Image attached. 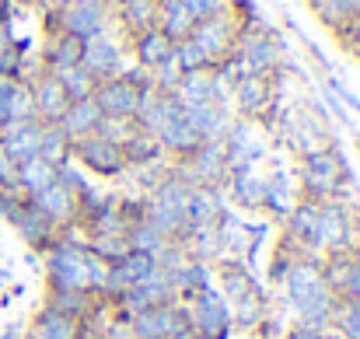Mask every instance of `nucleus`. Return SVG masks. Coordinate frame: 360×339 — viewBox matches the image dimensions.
I'll return each mask as SVG.
<instances>
[{
    "mask_svg": "<svg viewBox=\"0 0 360 339\" xmlns=\"http://www.w3.org/2000/svg\"><path fill=\"white\" fill-rule=\"evenodd\" d=\"M42 273L49 290H77V294L102 298L109 280V262H102L84 241L60 234L42 252Z\"/></svg>",
    "mask_w": 360,
    "mask_h": 339,
    "instance_id": "nucleus-1",
    "label": "nucleus"
},
{
    "mask_svg": "<svg viewBox=\"0 0 360 339\" xmlns=\"http://www.w3.org/2000/svg\"><path fill=\"white\" fill-rule=\"evenodd\" d=\"M280 287H283V301H287L294 322H304V326H315V329H329L333 326L336 294L329 290V283L322 276V259L301 255L287 269Z\"/></svg>",
    "mask_w": 360,
    "mask_h": 339,
    "instance_id": "nucleus-2",
    "label": "nucleus"
},
{
    "mask_svg": "<svg viewBox=\"0 0 360 339\" xmlns=\"http://www.w3.org/2000/svg\"><path fill=\"white\" fill-rule=\"evenodd\" d=\"M294 179H297L301 200H311V203H326V200L350 203V189L357 193V179H354L350 161H347V154L340 151L336 140L329 147H319V151L304 154Z\"/></svg>",
    "mask_w": 360,
    "mask_h": 339,
    "instance_id": "nucleus-3",
    "label": "nucleus"
},
{
    "mask_svg": "<svg viewBox=\"0 0 360 339\" xmlns=\"http://www.w3.org/2000/svg\"><path fill=\"white\" fill-rule=\"evenodd\" d=\"M189 196H193V186L182 182L172 168L147 189V203H150L147 221L158 227L165 238H172V241H179V245H182V238L189 234V217H186Z\"/></svg>",
    "mask_w": 360,
    "mask_h": 339,
    "instance_id": "nucleus-4",
    "label": "nucleus"
},
{
    "mask_svg": "<svg viewBox=\"0 0 360 339\" xmlns=\"http://www.w3.org/2000/svg\"><path fill=\"white\" fill-rule=\"evenodd\" d=\"M150 91V74L133 67L120 77H109V81H98L95 84V105L102 109L105 119H136L140 113V102L143 95Z\"/></svg>",
    "mask_w": 360,
    "mask_h": 339,
    "instance_id": "nucleus-5",
    "label": "nucleus"
},
{
    "mask_svg": "<svg viewBox=\"0 0 360 339\" xmlns=\"http://www.w3.org/2000/svg\"><path fill=\"white\" fill-rule=\"evenodd\" d=\"M238 35H241L238 14L228 7V11L217 14V18L196 21L193 32H189V42L200 49V56H203L210 67H217V63H224V60L238 49Z\"/></svg>",
    "mask_w": 360,
    "mask_h": 339,
    "instance_id": "nucleus-6",
    "label": "nucleus"
},
{
    "mask_svg": "<svg viewBox=\"0 0 360 339\" xmlns=\"http://www.w3.org/2000/svg\"><path fill=\"white\" fill-rule=\"evenodd\" d=\"M182 182L196 186H224L228 182V154H224V140H203L193 154L175 158L168 165Z\"/></svg>",
    "mask_w": 360,
    "mask_h": 339,
    "instance_id": "nucleus-7",
    "label": "nucleus"
},
{
    "mask_svg": "<svg viewBox=\"0 0 360 339\" xmlns=\"http://www.w3.org/2000/svg\"><path fill=\"white\" fill-rule=\"evenodd\" d=\"M186 319H189V333L196 339H231V333H235L231 308L214 287L196 294L186 305Z\"/></svg>",
    "mask_w": 360,
    "mask_h": 339,
    "instance_id": "nucleus-8",
    "label": "nucleus"
},
{
    "mask_svg": "<svg viewBox=\"0 0 360 339\" xmlns=\"http://www.w3.org/2000/svg\"><path fill=\"white\" fill-rule=\"evenodd\" d=\"M56 25L60 32L74 35V39H91L109 32L112 25V4L109 0H63L56 11Z\"/></svg>",
    "mask_w": 360,
    "mask_h": 339,
    "instance_id": "nucleus-9",
    "label": "nucleus"
},
{
    "mask_svg": "<svg viewBox=\"0 0 360 339\" xmlns=\"http://www.w3.org/2000/svg\"><path fill=\"white\" fill-rule=\"evenodd\" d=\"M70 158L74 165L84 172V175H95V179H122L129 168H126V158H122V147L109 143L105 136H84L77 143H70Z\"/></svg>",
    "mask_w": 360,
    "mask_h": 339,
    "instance_id": "nucleus-10",
    "label": "nucleus"
},
{
    "mask_svg": "<svg viewBox=\"0 0 360 339\" xmlns=\"http://www.w3.org/2000/svg\"><path fill=\"white\" fill-rule=\"evenodd\" d=\"M238 60L245 63L248 74H276L280 63H283V46L276 39V32L269 28H259V25H248L238 35Z\"/></svg>",
    "mask_w": 360,
    "mask_h": 339,
    "instance_id": "nucleus-11",
    "label": "nucleus"
},
{
    "mask_svg": "<svg viewBox=\"0 0 360 339\" xmlns=\"http://www.w3.org/2000/svg\"><path fill=\"white\" fill-rule=\"evenodd\" d=\"M129 322V333L133 339H179L182 333H189V319H186V305H158V308H147Z\"/></svg>",
    "mask_w": 360,
    "mask_h": 339,
    "instance_id": "nucleus-12",
    "label": "nucleus"
},
{
    "mask_svg": "<svg viewBox=\"0 0 360 339\" xmlns=\"http://www.w3.org/2000/svg\"><path fill=\"white\" fill-rule=\"evenodd\" d=\"M81 67L95 77V81H109V77H120L126 74V49L112 32H102V35H91L84 39V49H81Z\"/></svg>",
    "mask_w": 360,
    "mask_h": 339,
    "instance_id": "nucleus-13",
    "label": "nucleus"
},
{
    "mask_svg": "<svg viewBox=\"0 0 360 339\" xmlns=\"http://www.w3.org/2000/svg\"><path fill=\"white\" fill-rule=\"evenodd\" d=\"M238 119H262L276 105V74H245L231 91Z\"/></svg>",
    "mask_w": 360,
    "mask_h": 339,
    "instance_id": "nucleus-14",
    "label": "nucleus"
},
{
    "mask_svg": "<svg viewBox=\"0 0 360 339\" xmlns=\"http://www.w3.org/2000/svg\"><path fill=\"white\" fill-rule=\"evenodd\" d=\"M28 88H32V102H35V119L46 122V126H56L63 119V113L70 109V95L63 91L56 74L39 70L35 77H28Z\"/></svg>",
    "mask_w": 360,
    "mask_h": 339,
    "instance_id": "nucleus-15",
    "label": "nucleus"
},
{
    "mask_svg": "<svg viewBox=\"0 0 360 339\" xmlns=\"http://www.w3.org/2000/svg\"><path fill=\"white\" fill-rule=\"evenodd\" d=\"M262 179H266V189H262V210H266L269 217L283 221V217L294 210V203L301 200V193H297V179H294L290 168H269V175H262Z\"/></svg>",
    "mask_w": 360,
    "mask_h": 339,
    "instance_id": "nucleus-16",
    "label": "nucleus"
},
{
    "mask_svg": "<svg viewBox=\"0 0 360 339\" xmlns=\"http://www.w3.org/2000/svg\"><path fill=\"white\" fill-rule=\"evenodd\" d=\"M231 214L228 207V196H224V186H196L193 196H189V231L193 227H217L224 217Z\"/></svg>",
    "mask_w": 360,
    "mask_h": 339,
    "instance_id": "nucleus-17",
    "label": "nucleus"
},
{
    "mask_svg": "<svg viewBox=\"0 0 360 339\" xmlns=\"http://www.w3.org/2000/svg\"><path fill=\"white\" fill-rule=\"evenodd\" d=\"M32 203L53 221V224L60 227H70V224H81V210H77V196L56 179L53 186H46L39 196H32Z\"/></svg>",
    "mask_w": 360,
    "mask_h": 339,
    "instance_id": "nucleus-18",
    "label": "nucleus"
},
{
    "mask_svg": "<svg viewBox=\"0 0 360 339\" xmlns=\"http://www.w3.org/2000/svg\"><path fill=\"white\" fill-rule=\"evenodd\" d=\"M42 129H46V122H39V119H25V122H7V126H0V143H4V151L14 158V165H21V161H28V158L39 154Z\"/></svg>",
    "mask_w": 360,
    "mask_h": 339,
    "instance_id": "nucleus-19",
    "label": "nucleus"
},
{
    "mask_svg": "<svg viewBox=\"0 0 360 339\" xmlns=\"http://www.w3.org/2000/svg\"><path fill=\"white\" fill-rule=\"evenodd\" d=\"M25 339H88V329H84V322L67 319V315H60V312H53V308L42 305L32 315Z\"/></svg>",
    "mask_w": 360,
    "mask_h": 339,
    "instance_id": "nucleus-20",
    "label": "nucleus"
},
{
    "mask_svg": "<svg viewBox=\"0 0 360 339\" xmlns=\"http://www.w3.org/2000/svg\"><path fill=\"white\" fill-rule=\"evenodd\" d=\"M133 42V60H136V67L140 70H158L165 60H172V53H175V42L154 25V28H147V32H140V35H133L129 39Z\"/></svg>",
    "mask_w": 360,
    "mask_h": 339,
    "instance_id": "nucleus-21",
    "label": "nucleus"
},
{
    "mask_svg": "<svg viewBox=\"0 0 360 339\" xmlns=\"http://www.w3.org/2000/svg\"><path fill=\"white\" fill-rule=\"evenodd\" d=\"M186 115H189L193 129L200 133V140H221L235 119L228 102H196V105H186Z\"/></svg>",
    "mask_w": 360,
    "mask_h": 339,
    "instance_id": "nucleus-22",
    "label": "nucleus"
},
{
    "mask_svg": "<svg viewBox=\"0 0 360 339\" xmlns=\"http://www.w3.org/2000/svg\"><path fill=\"white\" fill-rule=\"evenodd\" d=\"M172 280H175L179 305H189L196 294H203V290L214 287V266L196 262V259H182V262L172 269Z\"/></svg>",
    "mask_w": 360,
    "mask_h": 339,
    "instance_id": "nucleus-23",
    "label": "nucleus"
},
{
    "mask_svg": "<svg viewBox=\"0 0 360 339\" xmlns=\"http://www.w3.org/2000/svg\"><path fill=\"white\" fill-rule=\"evenodd\" d=\"M98 122H102V109L95 105V98H81V102H70V109L63 113V119L56 126H60V133L70 143H77L84 136H95L98 133Z\"/></svg>",
    "mask_w": 360,
    "mask_h": 339,
    "instance_id": "nucleus-24",
    "label": "nucleus"
},
{
    "mask_svg": "<svg viewBox=\"0 0 360 339\" xmlns=\"http://www.w3.org/2000/svg\"><path fill=\"white\" fill-rule=\"evenodd\" d=\"M262 189H266V179L248 168V172H231L228 182H224V196L228 203H235L241 210H262Z\"/></svg>",
    "mask_w": 360,
    "mask_h": 339,
    "instance_id": "nucleus-25",
    "label": "nucleus"
},
{
    "mask_svg": "<svg viewBox=\"0 0 360 339\" xmlns=\"http://www.w3.org/2000/svg\"><path fill=\"white\" fill-rule=\"evenodd\" d=\"M175 98L182 105H196V102H228L224 88L217 84L214 70H196V74H186L175 88Z\"/></svg>",
    "mask_w": 360,
    "mask_h": 339,
    "instance_id": "nucleus-26",
    "label": "nucleus"
},
{
    "mask_svg": "<svg viewBox=\"0 0 360 339\" xmlns=\"http://www.w3.org/2000/svg\"><path fill=\"white\" fill-rule=\"evenodd\" d=\"M112 21H120L122 32L133 39L158 25V0H120L112 11Z\"/></svg>",
    "mask_w": 360,
    "mask_h": 339,
    "instance_id": "nucleus-27",
    "label": "nucleus"
},
{
    "mask_svg": "<svg viewBox=\"0 0 360 339\" xmlns=\"http://www.w3.org/2000/svg\"><path fill=\"white\" fill-rule=\"evenodd\" d=\"M193 25H196V18L189 14V7L182 0H158V28L172 42H186Z\"/></svg>",
    "mask_w": 360,
    "mask_h": 339,
    "instance_id": "nucleus-28",
    "label": "nucleus"
},
{
    "mask_svg": "<svg viewBox=\"0 0 360 339\" xmlns=\"http://www.w3.org/2000/svg\"><path fill=\"white\" fill-rule=\"evenodd\" d=\"M53 182H56V168H53L49 161H42L39 154L18 165V189H21L25 196H39V193H42L46 186H53Z\"/></svg>",
    "mask_w": 360,
    "mask_h": 339,
    "instance_id": "nucleus-29",
    "label": "nucleus"
},
{
    "mask_svg": "<svg viewBox=\"0 0 360 339\" xmlns=\"http://www.w3.org/2000/svg\"><path fill=\"white\" fill-rule=\"evenodd\" d=\"M42 305L53 308V312H60V315H67V319L88 322V315L95 308V298L91 294H77V290H49Z\"/></svg>",
    "mask_w": 360,
    "mask_h": 339,
    "instance_id": "nucleus-30",
    "label": "nucleus"
},
{
    "mask_svg": "<svg viewBox=\"0 0 360 339\" xmlns=\"http://www.w3.org/2000/svg\"><path fill=\"white\" fill-rule=\"evenodd\" d=\"M333 336L336 339H360V301L357 298H336L333 312Z\"/></svg>",
    "mask_w": 360,
    "mask_h": 339,
    "instance_id": "nucleus-31",
    "label": "nucleus"
},
{
    "mask_svg": "<svg viewBox=\"0 0 360 339\" xmlns=\"http://www.w3.org/2000/svg\"><path fill=\"white\" fill-rule=\"evenodd\" d=\"M308 4H311L315 18H319L322 25H329L333 32H336L340 25H347L354 14H360V0H308Z\"/></svg>",
    "mask_w": 360,
    "mask_h": 339,
    "instance_id": "nucleus-32",
    "label": "nucleus"
},
{
    "mask_svg": "<svg viewBox=\"0 0 360 339\" xmlns=\"http://www.w3.org/2000/svg\"><path fill=\"white\" fill-rule=\"evenodd\" d=\"M165 241H172V238H165V234L150 224V221H136V224L126 227V245H129V252H147V255H158V248H161Z\"/></svg>",
    "mask_w": 360,
    "mask_h": 339,
    "instance_id": "nucleus-33",
    "label": "nucleus"
},
{
    "mask_svg": "<svg viewBox=\"0 0 360 339\" xmlns=\"http://www.w3.org/2000/svg\"><path fill=\"white\" fill-rule=\"evenodd\" d=\"M56 81L63 84V91L70 95V102H81V98H91L95 95V77L77 63V67H63V70H56Z\"/></svg>",
    "mask_w": 360,
    "mask_h": 339,
    "instance_id": "nucleus-34",
    "label": "nucleus"
},
{
    "mask_svg": "<svg viewBox=\"0 0 360 339\" xmlns=\"http://www.w3.org/2000/svg\"><path fill=\"white\" fill-rule=\"evenodd\" d=\"M39 158H42V161H49L53 168H60V165H67V161H70V140L60 133V126H46V129H42Z\"/></svg>",
    "mask_w": 360,
    "mask_h": 339,
    "instance_id": "nucleus-35",
    "label": "nucleus"
},
{
    "mask_svg": "<svg viewBox=\"0 0 360 339\" xmlns=\"http://www.w3.org/2000/svg\"><path fill=\"white\" fill-rule=\"evenodd\" d=\"M84 245H88V248H91V252H95L102 262H109V266H112V262H120L122 255L129 252L126 234H91Z\"/></svg>",
    "mask_w": 360,
    "mask_h": 339,
    "instance_id": "nucleus-36",
    "label": "nucleus"
},
{
    "mask_svg": "<svg viewBox=\"0 0 360 339\" xmlns=\"http://www.w3.org/2000/svg\"><path fill=\"white\" fill-rule=\"evenodd\" d=\"M136 129H140L136 119H105V115H102V122H98V136H105V140L116 143V147H122Z\"/></svg>",
    "mask_w": 360,
    "mask_h": 339,
    "instance_id": "nucleus-37",
    "label": "nucleus"
},
{
    "mask_svg": "<svg viewBox=\"0 0 360 339\" xmlns=\"http://www.w3.org/2000/svg\"><path fill=\"white\" fill-rule=\"evenodd\" d=\"M182 4L189 7V14H193L196 21L217 18V14H224V11L231 7V0H182Z\"/></svg>",
    "mask_w": 360,
    "mask_h": 339,
    "instance_id": "nucleus-38",
    "label": "nucleus"
},
{
    "mask_svg": "<svg viewBox=\"0 0 360 339\" xmlns=\"http://www.w3.org/2000/svg\"><path fill=\"white\" fill-rule=\"evenodd\" d=\"M336 39H340V46H343L347 53L360 56V14H354L347 25H340V28H336Z\"/></svg>",
    "mask_w": 360,
    "mask_h": 339,
    "instance_id": "nucleus-39",
    "label": "nucleus"
},
{
    "mask_svg": "<svg viewBox=\"0 0 360 339\" xmlns=\"http://www.w3.org/2000/svg\"><path fill=\"white\" fill-rule=\"evenodd\" d=\"M0 189H18V165L0 143Z\"/></svg>",
    "mask_w": 360,
    "mask_h": 339,
    "instance_id": "nucleus-40",
    "label": "nucleus"
},
{
    "mask_svg": "<svg viewBox=\"0 0 360 339\" xmlns=\"http://www.w3.org/2000/svg\"><path fill=\"white\" fill-rule=\"evenodd\" d=\"M287 339H329V329H315V326H304V322H290Z\"/></svg>",
    "mask_w": 360,
    "mask_h": 339,
    "instance_id": "nucleus-41",
    "label": "nucleus"
},
{
    "mask_svg": "<svg viewBox=\"0 0 360 339\" xmlns=\"http://www.w3.org/2000/svg\"><path fill=\"white\" fill-rule=\"evenodd\" d=\"M329 339H336V336H333V329H329Z\"/></svg>",
    "mask_w": 360,
    "mask_h": 339,
    "instance_id": "nucleus-42",
    "label": "nucleus"
},
{
    "mask_svg": "<svg viewBox=\"0 0 360 339\" xmlns=\"http://www.w3.org/2000/svg\"><path fill=\"white\" fill-rule=\"evenodd\" d=\"M109 4H120V0H109Z\"/></svg>",
    "mask_w": 360,
    "mask_h": 339,
    "instance_id": "nucleus-43",
    "label": "nucleus"
},
{
    "mask_svg": "<svg viewBox=\"0 0 360 339\" xmlns=\"http://www.w3.org/2000/svg\"><path fill=\"white\" fill-rule=\"evenodd\" d=\"M0 7H4V0H0Z\"/></svg>",
    "mask_w": 360,
    "mask_h": 339,
    "instance_id": "nucleus-44",
    "label": "nucleus"
}]
</instances>
